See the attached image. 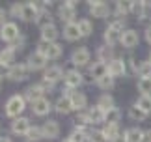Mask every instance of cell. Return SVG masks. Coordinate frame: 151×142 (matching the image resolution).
<instances>
[{
    "instance_id": "cell-1",
    "label": "cell",
    "mask_w": 151,
    "mask_h": 142,
    "mask_svg": "<svg viewBox=\"0 0 151 142\" xmlns=\"http://www.w3.org/2000/svg\"><path fill=\"white\" fill-rule=\"evenodd\" d=\"M123 26H125V22L121 19H116V21L110 22V25L106 26V30H104V34H103L104 45L114 47L116 43H121V36H123V32H125Z\"/></svg>"
},
{
    "instance_id": "cell-2",
    "label": "cell",
    "mask_w": 151,
    "mask_h": 142,
    "mask_svg": "<svg viewBox=\"0 0 151 142\" xmlns=\"http://www.w3.org/2000/svg\"><path fill=\"white\" fill-rule=\"evenodd\" d=\"M6 109H4V112H6V116L8 118H19V114L22 110L26 109V99H24V96H19V93H13L11 97H8V101H6Z\"/></svg>"
},
{
    "instance_id": "cell-3",
    "label": "cell",
    "mask_w": 151,
    "mask_h": 142,
    "mask_svg": "<svg viewBox=\"0 0 151 142\" xmlns=\"http://www.w3.org/2000/svg\"><path fill=\"white\" fill-rule=\"evenodd\" d=\"M37 52H41L47 60H58V58L62 56L63 49H62L60 43H43V41H39L37 43Z\"/></svg>"
},
{
    "instance_id": "cell-4",
    "label": "cell",
    "mask_w": 151,
    "mask_h": 142,
    "mask_svg": "<svg viewBox=\"0 0 151 142\" xmlns=\"http://www.w3.org/2000/svg\"><path fill=\"white\" fill-rule=\"evenodd\" d=\"M58 17L62 19V22H75V17H77V4L73 2V0H67V2H63L60 8H58Z\"/></svg>"
},
{
    "instance_id": "cell-5",
    "label": "cell",
    "mask_w": 151,
    "mask_h": 142,
    "mask_svg": "<svg viewBox=\"0 0 151 142\" xmlns=\"http://www.w3.org/2000/svg\"><path fill=\"white\" fill-rule=\"evenodd\" d=\"M21 38V30L15 22H6L4 26H0V39L8 41V43H13Z\"/></svg>"
},
{
    "instance_id": "cell-6",
    "label": "cell",
    "mask_w": 151,
    "mask_h": 142,
    "mask_svg": "<svg viewBox=\"0 0 151 142\" xmlns=\"http://www.w3.org/2000/svg\"><path fill=\"white\" fill-rule=\"evenodd\" d=\"M112 9L106 2H101V0H93L90 2V15L91 17H97V19H104V17H110Z\"/></svg>"
},
{
    "instance_id": "cell-7",
    "label": "cell",
    "mask_w": 151,
    "mask_h": 142,
    "mask_svg": "<svg viewBox=\"0 0 151 142\" xmlns=\"http://www.w3.org/2000/svg\"><path fill=\"white\" fill-rule=\"evenodd\" d=\"M90 60H91V52H90V49H86V47H78V49H75L71 52V62L78 67L88 66Z\"/></svg>"
},
{
    "instance_id": "cell-8",
    "label": "cell",
    "mask_w": 151,
    "mask_h": 142,
    "mask_svg": "<svg viewBox=\"0 0 151 142\" xmlns=\"http://www.w3.org/2000/svg\"><path fill=\"white\" fill-rule=\"evenodd\" d=\"M82 82H84V75L77 69H69V71H65V75H63V84L67 88H71V90H77Z\"/></svg>"
},
{
    "instance_id": "cell-9",
    "label": "cell",
    "mask_w": 151,
    "mask_h": 142,
    "mask_svg": "<svg viewBox=\"0 0 151 142\" xmlns=\"http://www.w3.org/2000/svg\"><path fill=\"white\" fill-rule=\"evenodd\" d=\"M125 73H127V62L123 58H114V60L108 64V75L112 77V79L125 77Z\"/></svg>"
},
{
    "instance_id": "cell-10",
    "label": "cell",
    "mask_w": 151,
    "mask_h": 142,
    "mask_svg": "<svg viewBox=\"0 0 151 142\" xmlns=\"http://www.w3.org/2000/svg\"><path fill=\"white\" fill-rule=\"evenodd\" d=\"M30 120L24 116H19L11 122V133L13 135H19V137H26V133L30 131Z\"/></svg>"
},
{
    "instance_id": "cell-11",
    "label": "cell",
    "mask_w": 151,
    "mask_h": 142,
    "mask_svg": "<svg viewBox=\"0 0 151 142\" xmlns=\"http://www.w3.org/2000/svg\"><path fill=\"white\" fill-rule=\"evenodd\" d=\"M47 58H45L41 52H32L30 56H28V60H26V66L30 71H39V69H45V66H47Z\"/></svg>"
},
{
    "instance_id": "cell-12",
    "label": "cell",
    "mask_w": 151,
    "mask_h": 142,
    "mask_svg": "<svg viewBox=\"0 0 151 142\" xmlns=\"http://www.w3.org/2000/svg\"><path fill=\"white\" fill-rule=\"evenodd\" d=\"M43 97H45V90H43V86L39 84V82L28 86L24 90V99L30 101V103H36V101H39V99H43Z\"/></svg>"
},
{
    "instance_id": "cell-13",
    "label": "cell",
    "mask_w": 151,
    "mask_h": 142,
    "mask_svg": "<svg viewBox=\"0 0 151 142\" xmlns=\"http://www.w3.org/2000/svg\"><path fill=\"white\" fill-rule=\"evenodd\" d=\"M41 129H43V137L49 138V140H54V138L60 137V123L56 120H47L41 125Z\"/></svg>"
},
{
    "instance_id": "cell-14",
    "label": "cell",
    "mask_w": 151,
    "mask_h": 142,
    "mask_svg": "<svg viewBox=\"0 0 151 142\" xmlns=\"http://www.w3.org/2000/svg\"><path fill=\"white\" fill-rule=\"evenodd\" d=\"M28 66L26 64H15V66H11L9 67V73L8 77L11 80H15V82H21V80H24L26 77H28Z\"/></svg>"
},
{
    "instance_id": "cell-15",
    "label": "cell",
    "mask_w": 151,
    "mask_h": 142,
    "mask_svg": "<svg viewBox=\"0 0 151 142\" xmlns=\"http://www.w3.org/2000/svg\"><path fill=\"white\" fill-rule=\"evenodd\" d=\"M138 43H140V36H138V32L134 30V28H127V30L123 32V36H121V45H123L125 49H132V47H136Z\"/></svg>"
},
{
    "instance_id": "cell-16",
    "label": "cell",
    "mask_w": 151,
    "mask_h": 142,
    "mask_svg": "<svg viewBox=\"0 0 151 142\" xmlns=\"http://www.w3.org/2000/svg\"><path fill=\"white\" fill-rule=\"evenodd\" d=\"M39 11H41V8H39L36 2H26V4H22L21 19L22 21H36L37 15H39Z\"/></svg>"
},
{
    "instance_id": "cell-17",
    "label": "cell",
    "mask_w": 151,
    "mask_h": 142,
    "mask_svg": "<svg viewBox=\"0 0 151 142\" xmlns=\"http://www.w3.org/2000/svg\"><path fill=\"white\" fill-rule=\"evenodd\" d=\"M52 109H54V106H52L50 99H47V97L39 99V101H36V103H32V110H34L36 116H47Z\"/></svg>"
},
{
    "instance_id": "cell-18",
    "label": "cell",
    "mask_w": 151,
    "mask_h": 142,
    "mask_svg": "<svg viewBox=\"0 0 151 142\" xmlns=\"http://www.w3.org/2000/svg\"><path fill=\"white\" fill-rule=\"evenodd\" d=\"M82 38L78 28V22H69V25H63V39L67 41H77Z\"/></svg>"
},
{
    "instance_id": "cell-19",
    "label": "cell",
    "mask_w": 151,
    "mask_h": 142,
    "mask_svg": "<svg viewBox=\"0 0 151 142\" xmlns=\"http://www.w3.org/2000/svg\"><path fill=\"white\" fill-rule=\"evenodd\" d=\"M63 75H65V71H63L60 66H50L45 69V75H43V79L47 80V82H58L60 79H63Z\"/></svg>"
},
{
    "instance_id": "cell-20",
    "label": "cell",
    "mask_w": 151,
    "mask_h": 142,
    "mask_svg": "<svg viewBox=\"0 0 151 142\" xmlns=\"http://www.w3.org/2000/svg\"><path fill=\"white\" fill-rule=\"evenodd\" d=\"M90 75L93 77L95 80H101L103 77L108 75V64H103V62H93L90 66Z\"/></svg>"
},
{
    "instance_id": "cell-21",
    "label": "cell",
    "mask_w": 151,
    "mask_h": 142,
    "mask_svg": "<svg viewBox=\"0 0 151 142\" xmlns=\"http://www.w3.org/2000/svg\"><path fill=\"white\" fill-rule=\"evenodd\" d=\"M15 54H17V51L13 49V47H4L2 51H0V64H4V66H8V67H11V66H15Z\"/></svg>"
},
{
    "instance_id": "cell-22",
    "label": "cell",
    "mask_w": 151,
    "mask_h": 142,
    "mask_svg": "<svg viewBox=\"0 0 151 142\" xmlns=\"http://www.w3.org/2000/svg\"><path fill=\"white\" fill-rule=\"evenodd\" d=\"M36 25L41 28V30H45V28H49V26H54L52 13H50L49 9H41V11H39V15H37V19H36Z\"/></svg>"
},
{
    "instance_id": "cell-23",
    "label": "cell",
    "mask_w": 151,
    "mask_h": 142,
    "mask_svg": "<svg viewBox=\"0 0 151 142\" xmlns=\"http://www.w3.org/2000/svg\"><path fill=\"white\" fill-rule=\"evenodd\" d=\"M71 105H73V110H78V112H84L86 105H88V97L84 96L82 92H75L71 97Z\"/></svg>"
},
{
    "instance_id": "cell-24",
    "label": "cell",
    "mask_w": 151,
    "mask_h": 142,
    "mask_svg": "<svg viewBox=\"0 0 151 142\" xmlns=\"http://www.w3.org/2000/svg\"><path fill=\"white\" fill-rule=\"evenodd\" d=\"M95 54H97V62H103V64H110V62H112L114 60V51H112V47H108V45H101L99 47V49H97V52H95Z\"/></svg>"
},
{
    "instance_id": "cell-25",
    "label": "cell",
    "mask_w": 151,
    "mask_h": 142,
    "mask_svg": "<svg viewBox=\"0 0 151 142\" xmlns=\"http://www.w3.org/2000/svg\"><path fill=\"white\" fill-rule=\"evenodd\" d=\"M54 110L58 112V114H63V116H65V114H69V112H71L73 110V105H71V99H69V97H60V99H58V101L54 103Z\"/></svg>"
},
{
    "instance_id": "cell-26",
    "label": "cell",
    "mask_w": 151,
    "mask_h": 142,
    "mask_svg": "<svg viewBox=\"0 0 151 142\" xmlns=\"http://www.w3.org/2000/svg\"><path fill=\"white\" fill-rule=\"evenodd\" d=\"M58 36H60L58 28L56 26H49V28H45V30H41V41L43 43H56Z\"/></svg>"
},
{
    "instance_id": "cell-27",
    "label": "cell",
    "mask_w": 151,
    "mask_h": 142,
    "mask_svg": "<svg viewBox=\"0 0 151 142\" xmlns=\"http://www.w3.org/2000/svg\"><path fill=\"white\" fill-rule=\"evenodd\" d=\"M101 131L104 133V137H106L110 142H112L114 138H118L119 137V125H118V123H104V127L101 129Z\"/></svg>"
},
{
    "instance_id": "cell-28",
    "label": "cell",
    "mask_w": 151,
    "mask_h": 142,
    "mask_svg": "<svg viewBox=\"0 0 151 142\" xmlns=\"http://www.w3.org/2000/svg\"><path fill=\"white\" fill-rule=\"evenodd\" d=\"M147 116H149L147 112H144V110H142L136 103L132 105V106H129V118H131L132 122H144Z\"/></svg>"
},
{
    "instance_id": "cell-29",
    "label": "cell",
    "mask_w": 151,
    "mask_h": 142,
    "mask_svg": "<svg viewBox=\"0 0 151 142\" xmlns=\"http://www.w3.org/2000/svg\"><path fill=\"white\" fill-rule=\"evenodd\" d=\"M129 13H131V2H116V6H114V15L118 17V19L123 21V17L129 15Z\"/></svg>"
},
{
    "instance_id": "cell-30",
    "label": "cell",
    "mask_w": 151,
    "mask_h": 142,
    "mask_svg": "<svg viewBox=\"0 0 151 142\" xmlns=\"http://www.w3.org/2000/svg\"><path fill=\"white\" fill-rule=\"evenodd\" d=\"M95 105L99 106V109H103L104 112L116 106V105H114V97L110 96V93H103V96H101L99 99H97V103H95Z\"/></svg>"
},
{
    "instance_id": "cell-31",
    "label": "cell",
    "mask_w": 151,
    "mask_h": 142,
    "mask_svg": "<svg viewBox=\"0 0 151 142\" xmlns=\"http://www.w3.org/2000/svg\"><path fill=\"white\" fill-rule=\"evenodd\" d=\"M88 116H90V122L91 123H103L104 122V110L99 109V106H91V109L88 110Z\"/></svg>"
},
{
    "instance_id": "cell-32",
    "label": "cell",
    "mask_w": 151,
    "mask_h": 142,
    "mask_svg": "<svg viewBox=\"0 0 151 142\" xmlns=\"http://www.w3.org/2000/svg\"><path fill=\"white\" fill-rule=\"evenodd\" d=\"M125 138H127V142H142L144 131H142V129H138V127H131V129H127V131H125Z\"/></svg>"
},
{
    "instance_id": "cell-33",
    "label": "cell",
    "mask_w": 151,
    "mask_h": 142,
    "mask_svg": "<svg viewBox=\"0 0 151 142\" xmlns=\"http://www.w3.org/2000/svg\"><path fill=\"white\" fill-rule=\"evenodd\" d=\"M119 118H121V110L118 106H114V109L104 112V123H118Z\"/></svg>"
},
{
    "instance_id": "cell-34",
    "label": "cell",
    "mask_w": 151,
    "mask_h": 142,
    "mask_svg": "<svg viewBox=\"0 0 151 142\" xmlns=\"http://www.w3.org/2000/svg\"><path fill=\"white\" fill-rule=\"evenodd\" d=\"M28 142H37V140H41V138H45L43 137V129L41 127H37V125H34V127H30V131L26 133V137H24Z\"/></svg>"
},
{
    "instance_id": "cell-35",
    "label": "cell",
    "mask_w": 151,
    "mask_h": 142,
    "mask_svg": "<svg viewBox=\"0 0 151 142\" xmlns=\"http://www.w3.org/2000/svg\"><path fill=\"white\" fill-rule=\"evenodd\" d=\"M136 75L140 77V79H151V62H149V60L140 62V66H138Z\"/></svg>"
},
{
    "instance_id": "cell-36",
    "label": "cell",
    "mask_w": 151,
    "mask_h": 142,
    "mask_svg": "<svg viewBox=\"0 0 151 142\" xmlns=\"http://www.w3.org/2000/svg\"><path fill=\"white\" fill-rule=\"evenodd\" d=\"M136 88L140 92V96H151V79H140Z\"/></svg>"
},
{
    "instance_id": "cell-37",
    "label": "cell",
    "mask_w": 151,
    "mask_h": 142,
    "mask_svg": "<svg viewBox=\"0 0 151 142\" xmlns=\"http://www.w3.org/2000/svg\"><path fill=\"white\" fill-rule=\"evenodd\" d=\"M78 28H80V34H82V38H84V36H90L91 32H93V25H91V21L86 19V17L78 21Z\"/></svg>"
},
{
    "instance_id": "cell-38",
    "label": "cell",
    "mask_w": 151,
    "mask_h": 142,
    "mask_svg": "<svg viewBox=\"0 0 151 142\" xmlns=\"http://www.w3.org/2000/svg\"><path fill=\"white\" fill-rule=\"evenodd\" d=\"M136 105L140 106L144 112L151 114V96H140V97H138V101H136Z\"/></svg>"
},
{
    "instance_id": "cell-39",
    "label": "cell",
    "mask_w": 151,
    "mask_h": 142,
    "mask_svg": "<svg viewBox=\"0 0 151 142\" xmlns=\"http://www.w3.org/2000/svg\"><path fill=\"white\" fill-rule=\"evenodd\" d=\"M114 80H116V79H112L110 75H106V77H103L101 80H97V86H99L101 90L108 92V90H112V88H114Z\"/></svg>"
},
{
    "instance_id": "cell-40",
    "label": "cell",
    "mask_w": 151,
    "mask_h": 142,
    "mask_svg": "<svg viewBox=\"0 0 151 142\" xmlns=\"http://www.w3.org/2000/svg\"><path fill=\"white\" fill-rule=\"evenodd\" d=\"M69 138H71V142H86L88 140V135H86L82 129H75V131L69 135Z\"/></svg>"
},
{
    "instance_id": "cell-41",
    "label": "cell",
    "mask_w": 151,
    "mask_h": 142,
    "mask_svg": "<svg viewBox=\"0 0 151 142\" xmlns=\"http://www.w3.org/2000/svg\"><path fill=\"white\" fill-rule=\"evenodd\" d=\"M88 142H110V140L104 137L103 131H91V135L88 137Z\"/></svg>"
},
{
    "instance_id": "cell-42",
    "label": "cell",
    "mask_w": 151,
    "mask_h": 142,
    "mask_svg": "<svg viewBox=\"0 0 151 142\" xmlns=\"http://www.w3.org/2000/svg\"><path fill=\"white\" fill-rule=\"evenodd\" d=\"M8 13L11 15V17H21L22 15V4H19V2H13L11 4V8H9V11Z\"/></svg>"
},
{
    "instance_id": "cell-43",
    "label": "cell",
    "mask_w": 151,
    "mask_h": 142,
    "mask_svg": "<svg viewBox=\"0 0 151 142\" xmlns=\"http://www.w3.org/2000/svg\"><path fill=\"white\" fill-rule=\"evenodd\" d=\"M11 47H13L15 51H21L22 47H24V36H21V38L17 39V41H13V45H11Z\"/></svg>"
},
{
    "instance_id": "cell-44",
    "label": "cell",
    "mask_w": 151,
    "mask_h": 142,
    "mask_svg": "<svg viewBox=\"0 0 151 142\" xmlns=\"http://www.w3.org/2000/svg\"><path fill=\"white\" fill-rule=\"evenodd\" d=\"M8 15H9L8 11H6L4 8H0V26H4L6 22H8V21H6V17H8Z\"/></svg>"
},
{
    "instance_id": "cell-45",
    "label": "cell",
    "mask_w": 151,
    "mask_h": 142,
    "mask_svg": "<svg viewBox=\"0 0 151 142\" xmlns=\"http://www.w3.org/2000/svg\"><path fill=\"white\" fill-rule=\"evenodd\" d=\"M129 64L132 66V71L136 73V71H138V66H140V64L136 62V58H134V56H129Z\"/></svg>"
},
{
    "instance_id": "cell-46",
    "label": "cell",
    "mask_w": 151,
    "mask_h": 142,
    "mask_svg": "<svg viewBox=\"0 0 151 142\" xmlns=\"http://www.w3.org/2000/svg\"><path fill=\"white\" fill-rule=\"evenodd\" d=\"M8 73H9V67L8 66H4V64H0V77H8Z\"/></svg>"
},
{
    "instance_id": "cell-47",
    "label": "cell",
    "mask_w": 151,
    "mask_h": 142,
    "mask_svg": "<svg viewBox=\"0 0 151 142\" xmlns=\"http://www.w3.org/2000/svg\"><path fill=\"white\" fill-rule=\"evenodd\" d=\"M142 142H151V129L144 131V138H142Z\"/></svg>"
},
{
    "instance_id": "cell-48",
    "label": "cell",
    "mask_w": 151,
    "mask_h": 142,
    "mask_svg": "<svg viewBox=\"0 0 151 142\" xmlns=\"http://www.w3.org/2000/svg\"><path fill=\"white\" fill-rule=\"evenodd\" d=\"M144 34H146V41H147V43L151 45V25L146 28V32H144Z\"/></svg>"
},
{
    "instance_id": "cell-49",
    "label": "cell",
    "mask_w": 151,
    "mask_h": 142,
    "mask_svg": "<svg viewBox=\"0 0 151 142\" xmlns=\"http://www.w3.org/2000/svg\"><path fill=\"white\" fill-rule=\"evenodd\" d=\"M112 142H127V138H125V133H123V135H119L118 138H114Z\"/></svg>"
},
{
    "instance_id": "cell-50",
    "label": "cell",
    "mask_w": 151,
    "mask_h": 142,
    "mask_svg": "<svg viewBox=\"0 0 151 142\" xmlns=\"http://www.w3.org/2000/svg\"><path fill=\"white\" fill-rule=\"evenodd\" d=\"M0 142H11V140L8 137H0Z\"/></svg>"
},
{
    "instance_id": "cell-51",
    "label": "cell",
    "mask_w": 151,
    "mask_h": 142,
    "mask_svg": "<svg viewBox=\"0 0 151 142\" xmlns=\"http://www.w3.org/2000/svg\"><path fill=\"white\" fill-rule=\"evenodd\" d=\"M62 142H71V138H65V140H62Z\"/></svg>"
},
{
    "instance_id": "cell-52",
    "label": "cell",
    "mask_w": 151,
    "mask_h": 142,
    "mask_svg": "<svg viewBox=\"0 0 151 142\" xmlns=\"http://www.w3.org/2000/svg\"><path fill=\"white\" fill-rule=\"evenodd\" d=\"M0 88H2V77H0Z\"/></svg>"
},
{
    "instance_id": "cell-53",
    "label": "cell",
    "mask_w": 151,
    "mask_h": 142,
    "mask_svg": "<svg viewBox=\"0 0 151 142\" xmlns=\"http://www.w3.org/2000/svg\"><path fill=\"white\" fill-rule=\"evenodd\" d=\"M147 60H149V62H151V52H149V58H147Z\"/></svg>"
}]
</instances>
